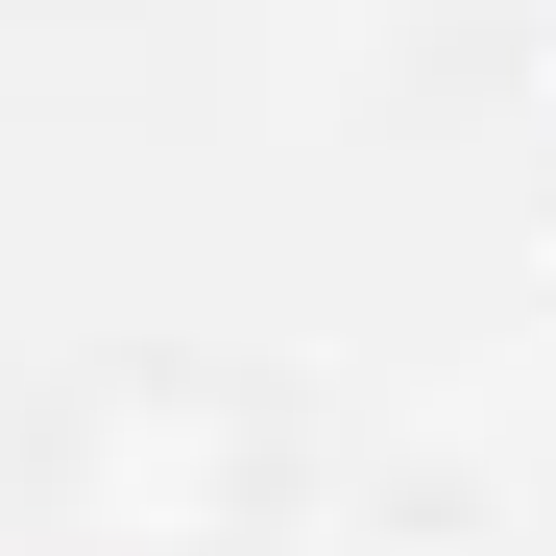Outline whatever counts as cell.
Segmentation results:
<instances>
[{
    "instance_id": "1",
    "label": "cell",
    "mask_w": 556,
    "mask_h": 556,
    "mask_svg": "<svg viewBox=\"0 0 556 556\" xmlns=\"http://www.w3.org/2000/svg\"><path fill=\"white\" fill-rule=\"evenodd\" d=\"M266 508H291V435L242 388H194V363H146V388H98L49 435V532L73 556H266Z\"/></svg>"
}]
</instances>
